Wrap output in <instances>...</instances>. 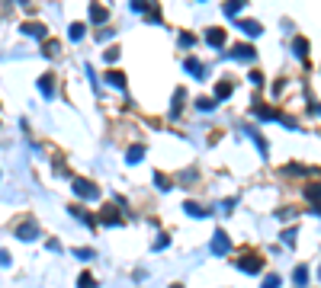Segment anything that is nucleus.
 Returning <instances> with one entry per match:
<instances>
[{
    "mask_svg": "<svg viewBox=\"0 0 321 288\" xmlns=\"http://www.w3.org/2000/svg\"><path fill=\"white\" fill-rule=\"evenodd\" d=\"M71 186H74V192H77L80 199H100V189L93 186V183H87V179H74Z\"/></svg>",
    "mask_w": 321,
    "mask_h": 288,
    "instance_id": "nucleus-1",
    "label": "nucleus"
},
{
    "mask_svg": "<svg viewBox=\"0 0 321 288\" xmlns=\"http://www.w3.org/2000/svg\"><path fill=\"white\" fill-rule=\"evenodd\" d=\"M238 269H241V272H260V269H264V259H260V256H254V253H247V256H241V259H238Z\"/></svg>",
    "mask_w": 321,
    "mask_h": 288,
    "instance_id": "nucleus-2",
    "label": "nucleus"
},
{
    "mask_svg": "<svg viewBox=\"0 0 321 288\" xmlns=\"http://www.w3.org/2000/svg\"><path fill=\"white\" fill-rule=\"evenodd\" d=\"M13 234L19 240H32L35 234H39V224H35V221H19V224H13Z\"/></svg>",
    "mask_w": 321,
    "mask_h": 288,
    "instance_id": "nucleus-3",
    "label": "nucleus"
},
{
    "mask_svg": "<svg viewBox=\"0 0 321 288\" xmlns=\"http://www.w3.org/2000/svg\"><path fill=\"white\" fill-rule=\"evenodd\" d=\"M228 250H231V240H228V234H225V231H219L216 237H212V253H216V256H225Z\"/></svg>",
    "mask_w": 321,
    "mask_h": 288,
    "instance_id": "nucleus-4",
    "label": "nucleus"
},
{
    "mask_svg": "<svg viewBox=\"0 0 321 288\" xmlns=\"http://www.w3.org/2000/svg\"><path fill=\"white\" fill-rule=\"evenodd\" d=\"M254 55H257V52H254L251 45H234L228 58H234V61H254Z\"/></svg>",
    "mask_w": 321,
    "mask_h": 288,
    "instance_id": "nucleus-5",
    "label": "nucleus"
},
{
    "mask_svg": "<svg viewBox=\"0 0 321 288\" xmlns=\"http://www.w3.org/2000/svg\"><path fill=\"white\" fill-rule=\"evenodd\" d=\"M100 224H110V227H113V224H122V214H119V211L110 205V208L100 211Z\"/></svg>",
    "mask_w": 321,
    "mask_h": 288,
    "instance_id": "nucleus-6",
    "label": "nucleus"
},
{
    "mask_svg": "<svg viewBox=\"0 0 321 288\" xmlns=\"http://www.w3.org/2000/svg\"><path fill=\"white\" fill-rule=\"evenodd\" d=\"M183 67H186V74H193V77H206V67L196 61V58H186L183 61Z\"/></svg>",
    "mask_w": 321,
    "mask_h": 288,
    "instance_id": "nucleus-7",
    "label": "nucleus"
},
{
    "mask_svg": "<svg viewBox=\"0 0 321 288\" xmlns=\"http://www.w3.org/2000/svg\"><path fill=\"white\" fill-rule=\"evenodd\" d=\"M206 42H209L212 48H222V45H225V32H222V29H206Z\"/></svg>",
    "mask_w": 321,
    "mask_h": 288,
    "instance_id": "nucleus-8",
    "label": "nucleus"
},
{
    "mask_svg": "<svg viewBox=\"0 0 321 288\" xmlns=\"http://www.w3.org/2000/svg\"><path fill=\"white\" fill-rule=\"evenodd\" d=\"M106 19H110V10L100 7V4H93L90 7V22H106Z\"/></svg>",
    "mask_w": 321,
    "mask_h": 288,
    "instance_id": "nucleus-9",
    "label": "nucleus"
},
{
    "mask_svg": "<svg viewBox=\"0 0 321 288\" xmlns=\"http://www.w3.org/2000/svg\"><path fill=\"white\" fill-rule=\"evenodd\" d=\"M52 80H55L52 74L39 77V90H42V96H55V83H52Z\"/></svg>",
    "mask_w": 321,
    "mask_h": 288,
    "instance_id": "nucleus-10",
    "label": "nucleus"
},
{
    "mask_svg": "<svg viewBox=\"0 0 321 288\" xmlns=\"http://www.w3.org/2000/svg\"><path fill=\"white\" fill-rule=\"evenodd\" d=\"M231 90H234V87H231V83H228V80H222V83H216V103H219V100H228V96H231Z\"/></svg>",
    "mask_w": 321,
    "mask_h": 288,
    "instance_id": "nucleus-11",
    "label": "nucleus"
},
{
    "mask_svg": "<svg viewBox=\"0 0 321 288\" xmlns=\"http://www.w3.org/2000/svg\"><path fill=\"white\" fill-rule=\"evenodd\" d=\"M292 48H295V55H299V61H308V42L302 39V35L292 42Z\"/></svg>",
    "mask_w": 321,
    "mask_h": 288,
    "instance_id": "nucleus-12",
    "label": "nucleus"
},
{
    "mask_svg": "<svg viewBox=\"0 0 321 288\" xmlns=\"http://www.w3.org/2000/svg\"><path fill=\"white\" fill-rule=\"evenodd\" d=\"M106 83H110V87H116V90H122V87H125V77L119 74V70H110V74H106Z\"/></svg>",
    "mask_w": 321,
    "mask_h": 288,
    "instance_id": "nucleus-13",
    "label": "nucleus"
},
{
    "mask_svg": "<svg viewBox=\"0 0 321 288\" xmlns=\"http://www.w3.org/2000/svg\"><path fill=\"white\" fill-rule=\"evenodd\" d=\"M183 90H174V109H170V118H177V115H180V109H183Z\"/></svg>",
    "mask_w": 321,
    "mask_h": 288,
    "instance_id": "nucleus-14",
    "label": "nucleus"
},
{
    "mask_svg": "<svg viewBox=\"0 0 321 288\" xmlns=\"http://www.w3.org/2000/svg\"><path fill=\"white\" fill-rule=\"evenodd\" d=\"M254 112H257V118H276V122H283V115L276 109H267V106H257Z\"/></svg>",
    "mask_w": 321,
    "mask_h": 288,
    "instance_id": "nucleus-15",
    "label": "nucleus"
},
{
    "mask_svg": "<svg viewBox=\"0 0 321 288\" xmlns=\"http://www.w3.org/2000/svg\"><path fill=\"white\" fill-rule=\"evenodd\" d=\"M241 32H247V35H260V22H257V19H241Z\"/></svg>",
    "mask_w": 321,
    "mask_h": 288,
    "instance_id": "nucleus-16",
    "label": "nucleus"
},
{
    "mask_svg": "<svg viewBox=\"0 0 321 288\" xmlns=\"http://www.w3.org/2000/svg\"><path fill=\"white\" fill-rule=\"evenodd\" d=\"M305 199L318 202V199H321V183H308V186H305ZM318 205H321V202H318Z\"/></svg>",
    "mask_w": 321,
    "mask_h": 288,
    "instance_id": "nucleus-17",
    "label": "nucleus"
},
{
    "mask_svg": "<svg viewBox=\"0 0 321 288\" xmlns=\"http://www.w3.org/2000/svg\"><path fill=\"white\" fill-rule=\"evenodd\" d=\"M23 29H26L29 35H35V39H45V26H42V22H26Z\"/></svg>",
    "mask_w": 321,
    "mask_h": 288,
    "instance_id": "nucleus-18",
    "label": "nucleus"
},
{
    "mask_svg": "<svg viewBox=\"0 0 321 288\" xmlns=\"http://www.w3.org/2000/svg\"><path fill=\"white\" fill-rule=\"evenodd\" d=\"M141 157H145V148H138V144H135V148H129V157H125V160H129V163H138Z\"/></svg>",
    "mask_w": 321,
    "mask_h": 288,
    "instance_id": "nucleus-19",
    "label": "nucleus"
},
{
    "mask_svg": "<svg viewBox=\"0 0 321 288\" xmlns=\"http://www.w3.org/2000/svg\"><path fill=\"white\" fill-rule=\"evenodd\" d=\"M183 208H186V214H196V218H206V214H209L206 208H199V205H193V202H186V205H183Z\"/></svg>",
    "mask_w": 321,
    "mask_h": 288,
    "instance_id": "nucleus-20",
    "label": "nucleus"
},
{
    "mask_svg": "<svg viewBox=\"0 0 321 288\" xmlns=\"http://www.w3.org/2000/svg\"><path fill=\"white\" fill-rule=\"evenodd\" d=\"M292 279H295V285H305V279H308V269H305V266H295Z\"/></svg>",
    "mask_w": 321,
    "mask_h": 288,
    "instance_id": "nucleus-21",
    "label": "nucleus"
},
{
    "mask_svg": "<svg viewBox=\"0 0 321 288\" xmlns=\"http://www.w3.org/2000/svg\"><path fill=\"white\" fill-rule=\"evenodd\" d=\"M77 288H97V282H93V275H90V272H84V275L77 279Z\"/></svg>",
    "mask_w": 321,
    "mask_h": 288,
    "instance_id": "nucleus-22",
    "label": "nucleus"
},
{
    "mask_svg": "<svg viewBox=\"0 0 321 288\" xmlns=\"http://www.w3.org/2000/svg\"><path fill=\"white\" fill-rule=\"evenodd\" d=\"M71 39H74V42H80V39H84V26H80V22H74V26H71Z\"/></svg>",
    "mask_w": 321,
    "mask_h": 288,
    "instance_id": "nucleus-23",
    "label": "nucleus"
},
{
    "mask_svg": "<svg viewBox=\"0 0 321 288\" xmlns=\"http://www.w3.org/2000/svg\"><path fill=\"white\" fill-rule=\"evenodd\" d=\"M244 4H241V0H231V4H225V13H228V16H234L238 13V10H241Z\"/></svg>",
    "mask_w": 321,
    "mask_h": 288,
    "instance_id": "nucleus-24",
    "label": "nucleus"
},
{
    "mask_svg": "<svg viewBox=\"0 0 321 288\" xmlns=\"http://www.w3.org/2000/svg\"><path fill=\"white\" fill-rule=\"evenodd\" d=\"M212 106H216V103H212V100H206V96H203V100H196V109H199V112H209Z\"/></svg>",
    "mask_w": 321,
    "mask_h": 288,
    "instance_id": "nucleus-25",
    "label": "nucleus"
},
{
    "mask_svg": "<svg viewBox=\"0 0 321 288\" xmlns=\"http://www.w3.org/2000/svg\"><path fill=\"white\" fill-rule=\"evenodd\" d=\"M260 288H280V275H267V279H264V285H260Z\"/></svg>",
    "mask_w": 321,
    "mask_h": 288,
    "instance_id": "nucleus-26",
    "label": "nucleus"
},
{
    "mask_svg": "<svg viewBox=\"0 0 321 288\" xmlns=\"http://www.w3.org/2000/svg\"><path fill=\"white\" fill-rule=\"evenodd\" d=\"M58 55V42H45V58H55Z\"/></svg>",
    "mask_w": 321,
    "mask_h": 288,
    "instance_id": "nucleus-27",
    "label": "nucleus"
},
{
    "mask_svg": "<svg viewBox=\"0 0 321 288\" xmlns=\"http://www.w3.org/2000/svg\"><path fill=\"white\" fill-rule=\"evenodd\" d=\"M283 244H286V247L295 244V231H292V227H289V231H283Z\"/></svg>",
    "mask_w": 321,
    "mask_h": 288,
    "instance_id": "nucleus-28",
    "label": "nucleus"
},
{
    "mask_svg": "<svg viewBox=\"0 0 321 288\" xmlns=\"http://www.w3.org/2000/svg\"><path fill=\"white\" fill-rule=\"evenodd\" d=\"M154 183H158V189H170V183L164 179V173H154Z\"/></svg>",
    "mask_w": 321,
    "mask_h": 288,
    "instance_id": "nucleus-29",
    "label": "nucleus"
},
{
    "mask_svg": "<svg viewBox=\"0 0 321 288\" xmlns=\"http://www.w3.org/2000/svg\"><path fill=\"white\" fill-rule=\"evenodd\" d=\"M74 256H77V259H93V250H84V247H80V250H74Z\"/></svg>",
    "mask_w": 321,
    "mask_h": 288,
    "instance_id": "nucleus-30",
    "label": "nucleus"
},
{
    "mask_svg": "<svg viewBox=\"0 0 321 288\" xmlns=\"http://www.w3.org/2000/svg\"><path fill=\"white\" fill-rule=\"evenodd\" d=\"M180 45H186V48H189V45H196V35H189V32H183V35H180Z\"/></svg>",
    "mask_w": 321,
    "mask_h": 288,
    "instance_id": "nucleus-31",
    "label": "nucleus"
},
{
    "mask_svg": "<svg viewBox=\"0 0 321 288\" xmlns=\"http://www.w3.org/2000/svg\"><path fill=\"white\" fill-rule=\"evenodd\" d=\"M247 80H251V83H257V87L264 83V77H260V70H251V77H247Z\"/></svg>",
    "mask_w": 321,
    "mask_h": 288,
    "instance_id": "nucleus-32",
    "label": "nucleus"
},
{
    "mask_svg": "<svg viewBox=\"0 0 321 288\" xmlns=\"http://www.w3.org/2000/svg\"><path fill=\"white\" fill-rule=\"evenodd\" d=\"M103 58H106V61H116V58H119V48H110V52H106Z\"/></svg>",
    "mask_w": 321,
    "mask_h": 288,
    "instance_id": "nucleus-33",
    "label": "nucleus"
}]
</instances>
